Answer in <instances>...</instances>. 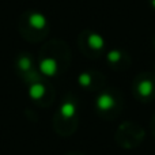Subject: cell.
Returning <instances> with one entry per match:
<instances>
[{
    "instance_id": "1",
    "label": "cell",
    "mask_w": 155,
    "mask_h": 155,
    "mask_svg": "<svg viewBox=\"0 0 155 155\" xmlns=\"http://www.w3.org/2000/svg\"><path fill=\"white\" fill-rule=\"evenodd\" d=\"M97 105H98V107L102 110H109L110 107L114 106V99H113L112 95H109V94H102V95H99L98 99H97Z\"/></svg>"
},
{
    "instance_id": "2",
    "label": "cell",
    "mask_w": 155,
    "mask_h": 155,
    "mask_svg": "<svg viewBox=\"0 0 155 155\" xmlns=\"http://www.w3.org/2000/svg\"><path fill=\"white\" fill-rule=\"evenodd\" d=\"M56 70H57V65L53 59H45L41 61V71H42L45 75H48V76L54 75Z\"/></svg>"
},
{
    "instance_id": "3",
    "label": "cell",
    "mask_w": 155,
    "mask_h": 155,
    "mask_svg": "<svg viewBox=\"0 0 155 155\" xmlns=\"http://www.w3.org/2000/svg\"><path fill=\"white\" fill-rule=\"evenodd\" d=\"M30 25L35 29H42L45 26V18L41 14H33L30 16Z\"/></svg>"
},
{
    "instance_id": "4",
    "label": "cell",
    "mask_w": 155,
    "mask_h": 155,
    "mask_svg": "<svg viewBox=\"0 0 155 155\" xmlns=\"http://www.w3.org/2000/svg\"><path fill=\"white\" fill-rule=\"evenodd\" d=\"M61 114L67 118L72 117V116L75 114V106H74L71 102H65V104L61 106Z\"/></svg>"
},
{
    "instance_id": "5",
    "label": "cell",
    "mask_w": 155,
    "mask_h": 155,
    "mask_svg": "<svg viewBox=\"0 0 155 155\" xmlns=\"http://www.w3.org/2000/svg\"><path fill=\"white\" fill-rule=\"evenodd\" d=\"M139 91L142 95L147 97L151 94V91H153V84H151V82H148V80H144V82L140 83L139 86Z\"/></svg>"
},
{
    "instance_id": "6",
    "label": "cell",
    "mask_w": 155,
    "mask_h": 155,
    "mask_svg": "<svg viewBox=\"0 0 155 155\" xmlns=\"http://www.w3.org/2000/svg\"><path fill=\"white\" fill-rule=\"evenodd\" d=\"M88 42H90V45L93 46V48H95V49H99V48L104 46V40H102L99 35H97V34H91L90 38H88Z\"/></svg>"
},
{
    "instance_id": "7",
    "label": "cell",
    "mask_w": 155,
    "mask_h": 155,
    "mask_svg": "<svg viewBox=\"0 0 155 155\" xmlns=\"http://www.w3.org/2000/svg\"><path fill=\"white\" fill-rule=\"evenodd\" d=\"M44 94V87L41 84H33L31 88H30V95L31 98L37 99V98H41Z\"/></svg>"
},
{
    "instance_id": "8",
    "label": "cell",
    "mask_w": 155,
    "mask_h": 155,
    "mask_svg": "<svg viewBox=\"0 0 155 155\" xmlns=\"http://www.w3.org/2000/svg\"><path fill=\"white\" fill-rule=\"evenodd\" d=\"M30 65H31V63H30V60L27 59V57H21V60H19V67H21L22 70H29Z\"/></svg>"
},
{
    "instance_id": "9",
    "label": "cell",
    "mask_w": 155,
    "mask_h": 155,
    "mask_svg": "<svg viewBox=\"0 0 155 155\" xmlns=\"http://www.w3.org/2000/svg\"><path fill=\"white\" fill-rule=\"evenodd\" d=\"M90 75L88 74H82V75L79 76V83L82 86H88L90 84Z\"/></svg>"
},
{
    "instance_id": "10",
    "label": "cell",
    "mask_w": 155,
    "mask_h": 155,
    "mask_svg": "<svg viewBox=\"0 0 155 155\" xmlns=\"http://www.w3.org/2000/svg\"><path fill=\"white\" fill-rule=\"evenodd\" d=\"M107 59H109L110 61H118V60H120V53H118V52H116V51H113V52H110V53H109Z\"/></svg>"
},
{
    "instance_id": "11",
    "label": "cell",
    "mask_w": 155,
    "mask_h": 155,
    "mask_svg": "<svg viewBox=\"0 0 155 155\" xmlns=\"http://www.w3.org/2000/svg\"><path fill=\"white\" fill-rule=\"evenodd\" d=\"M153 5H154V7H155V0H153Z\"/></svg>"
}]
</instances>
